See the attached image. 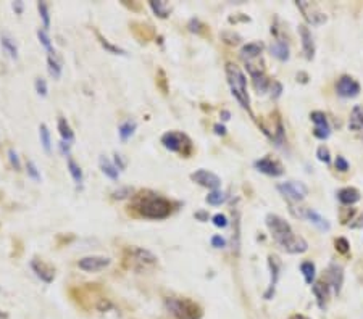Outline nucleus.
<instances>
[{"label":"nucleus","mask_w":363,"mask_h":319,"mask_svg":"<svg viewBox=\"0 0 363 319\" xmlns=\"http://www.w3.org/2000/svg\"><path fill=\"white\" fill-rule=\"evenodd\" d=\"M265 223H267L268 231L271 232V237H273V240L284 252L297 255V253H305L308 250L307 240L304 237H300V235H297L294 229H292V226L286 219H282L281 216L270 213L267 214Z\"/></svg>","instance_id":"f257e3e1"},{"label":"nucleus","mask_w":363,"mask_h":319,"mask_svg":"<svg viewBox=\"0 0 363 319\" xmlns=\"http://www.w3.org/2000/svg\"><path fill=\"white\" fill-rule=\"evenodd\" d=\"M139 216L149 219H165L171 213V202L155 192H140L131 203Z\"/></svg>","instance_id":"f03ea898"},{"label":"nucleus","mask_w":363,"mask_h":319,"mask_svg":"<svg viewBox=\"0 0 363 319\" xmlns=\"http://www.w3.org/2000/svg\"><path fill=\"white\" fill-rule=\"evenodd\" d=\"M226 78L228 84L231 89V94L239 102V105L250 111V97L247 92V78L237 65L234 63H226Z\"/></svg>","instance_id":"7ed1b4c3"},{"label":"nucleus","mask_w":363,"mask_h":319,"mask_svg":"<svg viewBox=\"0 0 363 319\" xmlns=\"http://www.w3.org/2000/svg\"><path fill=\"white\" fill-rule=\"evenodd\" d=\"M166 310L175 319H200L202 308L189 298H166Z\"/></svg>","instance_id":"20e7f679"},{"label":"nucleus","mask_w":363,"mask_h":319,"mask_svg":"<svg viewBox=\"0 0 363 319\" xmlns=\"http://www.w3.org/2000/svg\"><path fill=\"white\" fill-rule=\"evenodd\" d=\"M161 143H163V147L166 150L175 152V153H183V155H189L190 150H192L189 137L186 134L176 132V131H170L163 134V136H161Z\"/></svg>","instance_id":"39448f33"},{"label":"nucleus","mask_w":363,"mask_h":319,"mask_svg":"<svg viewBox=\"0 0 363 319\" xmlns=\"http://www.w3.org/2000/svg\"><path fill=\"white\" fill-rule=\"evenodd\" d=\"M281 195H284L287 200H292V202H300L307 197L308 193V189L304 182H297V181H287V182H282V184H278L276 187Z\"/></svg>","instance_id":"423d86ee"},{"label":"nucleus","mask_w":363,"mask_h":319,"mask_svg":"<svg viewBox=\"0 0 363 319\" xmlns=\"http://www.w3.org/2000/svg\"><path fill=\"white\" fill-rule=\"evenodd\" d=\"M112 260L108 256H100V255H90V256H84L78 261V267L83 269L86 273H99L105 269L107 266H110Z\"/></svg>","instance_id":"0eeeda50"},{"label":"nucleus","mask_w":363,"mask_h":319,"mask_svg":"<svg viewBox=\"0 0 363 319\" xmlns=\"http://www.w3.org/2000/svg\"><path fill=\"white\" fill-rule=\"evenodd\" d=\"M190 179L202 187H207L210 190H220L221 179L216 176L215 173L207 171V169H197L196 173L190 174Z\"/></svg>","instance_id":"6e6552de"},{"label":"nucleus","mask_w":363,"mask_h":319,"mask_svg":"<svg viewBox=\"0 0 363 319\" xmlns=\"http://www.w3.org/2000/svg\"><path fill=\"white\" fill-rule=\"evenodd\" d=\"M329 289L332 290L334 295H339L341 289H342V282H344V269L342 266L337 263H331L328 266V271H326V281H325Z\"/></svg>","instance_id":"1a4fd4ad"},{"label":"nucleus","mask_w":363,"mask_h":319,"mask_svg":"<svg viewBox=\"0 0 363 319\" xmlns=\"http://www.w3.org/2000/svg\"><path fill=\"white\" fill-rule=\"evenodd\" d=\"M310 119L313 121L315 129H313V136L320 140H326L331 136V126L328 122V118L323 111H311L310 113Z\"/></svg>","instance_id":"9d476101"},{"label":"nucleus","mask_w":363,"mask_h":319,"mask_svg":"<svg viewBox=\"0 0 363 319\" xmlns=\"http://www.w3.org/2000/svg\"><path fill=\"white\" fill-rule=\"evenodd\" d=\"M336 90L337 95L344 97V99H354L360 94V84L350 76H342L339 78L337 84H336Z\"/></svg>","instance_id":"9b49d317"},{"label":"nucleus","mask_w":363,"mask_h":319,"mask_svg":"<svg viewBox=\"0 0 363 319\" xmlns=\"http://www.w3.org/2000/svg\"><path fill=\"white\" fill-rule=\"evenodd\" d=\"M254 166H255L257 171L263 173V174H267V176H271V178H279V176L284 174V169H282L281 164L276 160L270 158V157L257 160L254 163Z\"/></svg>","instance_id":"f8f14e48"},{"label":"nucleus","mask_w":363,"mask_h":319,"mask_svg":"<svg viewBox=\"0 0 363 319\" xmlns=\"http://www.w3.org/2000/svg\"><path fill=\"white\" fill-rule=\"evenodd\" d=\"M297 7H299L300 12L304 13V16H305V19L308 23L318 26V24L326 21V15L321 13L317 5L310 4V2H297Z\"/></svg>","instance_id":"ddd939ff"},{"label":"nucleus","mask_w":363,"mask_h":319,"mask_svg":"<svg viewBox=\"0 0 363 319\" xmlns=\"http://www.w3.org/2000/svg\"><path fill=\"white\" fill-rule=\"evenodd\" d=\"M268 267H270V273H271V281H270V285L265 292V300H271V298L275 297V290H276V284H278V279H279V271H281V263L276 256L270 255L268 256Z\"/></svg>","instance_id":"4468645a"},{"label":"nucleus","mask_w":363,"mask_h":319,"mask_svg":"<svg viewBox=\"0 0 363 319\" xmlns=\"http://www.w3.org/2000/svg\"><path fill=\"white\" fill-rule=\"evenodd\" d=\"M299 36L302 40V50H304L305 58L307 60H313L315 57V42H313V36H311L310 29L305 24L299 26Z\"/></svg>","instance_id":"2eb2a0df"},{"label":"nucleus","mask_w":363,"mask_h":319,"mask_svg":"<svg viewBox=\"0 0 363 319\" xmlns=\"http://www.w3.org/2000/svg\"><path fill=\"white\" fill-rule=\"evenodd\" d=\"M31 269L36 273V276L39 277V279L42 282H45V284H50L55 279V271L47 263H44L42 260H37V258L31 260Z\"/></svg>","instance_id":"dca6fc26"},{"label":"nucleus","mask_w":363,"mask_h":319,"mask_svg":"<svg viewBox=\"0 0 363 319\" xmlns=\"http://www.w3.org/2000/svg\"><path fill=\"white\" fill-rule=\"evenodd\" d=\"M129 253H131V256H133V260L136 263H139L140 266H152V264L157 263V256L150 250H146V249H131Z\"/></svg>","instance_id":"f3484780"},{"label":"nucleus","mask_w":363,"mask_h":319,"mask_svg":"<svg viewBox=\"0 0 363 319\" xmlns=\"http://www.w3.org/2000/svg\"><path fill=\"white\" fill-rule=\"evenodd\" d=\"M270 54L279 61H287L289 60V44L282 39H276L273 44L270 45Z\"/></svg>","instance_id":"a211bd4d"},{"label":"nucleus","mask_w":363,"mask_h":319,"mask_svg":"<svg viewBox=\"0 0 363 319\" xmlns=\"http://www.w3.org/2000/svg\"><path fill=\"white\" fill-rule=\"evenodd\" d=\"M329 285L325 281H318L313 284V293L317 297V303L320 306V310H325L326 303H328V297H329Z\"/></svg>","instance_id":"6ab92c4d"},{"label":"nucleus","mask_w":363,"mask_h":319,"mask_svg":"<svg viewBox=\"0 0 363 319\" xmlns=\"http://www.w3.org/2000/svg\"><path fill=\"white\" fill-rule=\"evenodd\" d=\"M261 50H263L261 44L250 42V44H247V45H244V47L240 48V57L244 58L246 63H252V60L261 57Z\"/></svg>","instance_id":"aec40b11"},{"label":"nucleus","mask_w":363,"mask_h":319,"mask_svg":"<svg viewBox=\"0 0 363 319\" xmlns=\"http://www.w3.org/2000/svg\"><path fill=\"white\" fill-rule=\"evenodd\" d=\"M360 192L355 187H344L337 192V200L342 205H354L360 200Z\"/></svg>","instance_id":"412c9836"},{"label":"nucleus","mask_w":363,"mask_h":319,"mask_svg":"<svg viewBox=\"0 0 363 319\" xmlns=\"http://www.w3.org/2000/svg\"><path fill=\"white\" fill-rule=\"evenodd\" d=\"M0 44H2V48H4V52L12 58V60H18V45L15 42V39L4 33L2 36H0Z\"/></svg>","instance_id":"4be33fe9"},{"label":"nucleus","mask_w":363,"mask_h":319,"mask_svg":"<svg viewBox=\"0 0 363 319\" xmlns=\"http://www.w3.org/2000/svg\"><path fill=\"white\" fill-rule=\"evenodd\" d=\"M99 166H100V169H102V173L105 174L107 178H110L112 181H118V178H119V169L115 166V163L113 161H110L107 157H100L99 158Z\"/></svg>","instance_id":"5701e85b"},{"label":"nucleus","mask_w":363,"mask_h":319,"mask_svg":"<svg viewBox=\"0 0 363 319\" xmlns=\"http://www.w3.org/2000/svg\"><path fill=\"white\" fill-rule=\"evenodd\" d=\"M137 129V122L134 119H126L118 126V136L121 142H126L134 136V132Z\"/></svg>","instance_id":"b1692460"},{"label":"nucleus","mask_w":363,"mask_h":319,"mask_svg":"<svg viewBox=\"0 0 363 319\" xmlns=\"http://www.w3.org/2000/svg\"><path fill=\"white\" fill-rule=\"evenodd\" d=\"M349 129L350 131H361L363 129V107L361 105H355L350 111V118H349Z\"/></svg>","instance_id":"393cba45"},{"label":"nucleus","mask_w":363,"mask_h":319,"mask_svg":"<svg viewBox=\"0 0 363 319\" xmlns=\"http://www.w3.org/2000/svg\"><path fill=\"white\" fill-rule=\"evenodd\" d=\"M305 218H307L311 224H315L320 231H329V229H331L329 221H328L326 218H323V216H321L318 211H315V210L308 208V210L305 211Z\"/></svg>","instance_id":"a878e982"},{"label":"nucleus","mask_w":363,"mask_h":319,"mask_svg":"<svg viewBox=\"0 0 363 319\" xmlns=\"http://www.w3.org/2000/svg\"><path fill=\"white\" fill-rule=\"evenodd\" d=\"M57 126H58V132H60V137H62L63 142H73L75 140V132L71 129V126H69V122L66 121V118H62L60 116L58 118V122H57Z\"/></svg>","instance_id":"bb28decb"},{"label":"nucleus","mask_w":363,"mask_h":319,"mask_svg":"<svg viewBox=\"0 0 363 319\" xmlns=\"http://www.w3.org/2000/svg\"><path fill=\"white\" fill-rule=\"evenodd\" d=\"M39 139L40 143H42V149L47 155L52 153V136H50V131L45 125H40L39 126Z\"/></svg>","instance_id":"cd10ccee"},{"label":"nucleus","mask_w":363,"mask_h":319,"mask_svg":"<svg viewBox=\"0 0 363 319\" xmlns=\"http://www.w3.org/2000/svg\"><path fill=\"white\" fill-rule=\"evenodd\" d=\"M47 66H49V73L50 76H52L54 79H60V76H62V63H60V60L54 55H49L47 57Z\"/></svg>","instance_id":"c85d7f7f"},{"label":"nucleus","mask_w":363,"mask_h":319,"mask_svg":"<svg viewBox=\"0 0 363 319\" xmlns=\"http://www.w3.org/2000/svg\"><path fill=\"white\" fill-rule=\"evenodd\" d=\"M68 171H69V174H71V178H73V181L78 184V186H81V184H83V181H84V174H83V169H81V166L79 164L73 160V158H68Z\"/></svg>","instance_id":"c756f323"},{"label":"nucleus","mask_w":363,"mask_h":319,"mask_svg":"<svg viewBox=\"0 0 363 319\" xmlns=\"http://www.w3.org/2000/svg\"><path fill=\"white\" fill-rule=\"evenodd\" d=\"M95 34H97V39H99L100 45H102L108 54H113V55H126V50H125V48H121V47H118V45H113L108 39H105L100 33H95Z\"/></svg>","instance_id":"7c9ffc66"},{"label":"nucleus","mask_w":363,"mask_h":319,"mask_svg":"<svg viewBox=\"0 0 363 319\" xmlns=\"http://www.w3.org/2000/svg\"><path fill=\"white\" fill-rule=\"evenodd\" d=\"M300 271H302V274H304L305 282L308 285H313V282H315V273H317L315 264L311 263V261H304V263L300 264Z\"/></svg>","instance_id":"2f4dec72"},{"label":"nucleus","mask_w":363,"mask_h":319,"mask_svg":"<svg viewBox=\"0 0 363 319\" xmlns=\"http://www.w3.org/2000/svg\"><path fill=\"white\" fill-rule=\"evenodd\" d=\"M149 5L158 18H166L171 12V8L168 7L166 2H163V0H154V2H150Z\"/></svg>","instance_id":"473e14b6"},{"label":"nucleus","mask_w":363,"mask_h":319,"mask_svg":"<svg viewBox=\"0 0 363 319\" xmlns=\"http://www.w3.org/2000/svg\"><path fill=\"white\" fill-rule=\"evenodd\" d=\"M37 39H39L40 45H42V47L47 50V52H49V55H54V54H55L54 45H52V40H50V37H49V34H47L45 29H39V31H37Z\"/></svg>","instance_id":"72a5a7b5"},{"label":"nucleus","mask_w":363,"mask_h":319,"mask_svg":"<svg viewBox=\"0 0 363 319\" xmlns=\"http://www.w3.org/2000/svg\"><path fill=\"white\" fill-rule=\"evenodd\" d=\"M37 10H39V16L44 23V29L47 31L50 28V12H49V5L45 2H37Z\"/></svg>","instance_id":"f704fd0d"},{"label":"nucleus","mask_w":363,"mask_h":319,"mask_svg":"<svg viewBox=\"0 0 363 319\" xmlns=\"http://www.w3.org/2000/svg\"><path fill=\"white\" fill-rule=\"evenodd\" d=\"M225 200H226V195H225L223 190H211L205 199V202L208 205H215V207L216 205H221Z\"/></svg>","instance_id":"c9c22d12"},{"label":"nucleus","mask_w":363,"mask_h":319,"mask_svg":"<svg viewBox=\"0 0 363 319\" xmlns=\"http://www.w3.org/2000/svg\"><path fill=\"white\" fill-rule=\"evenodd\" d=\"M26 173H28V176L31 178L33 181H36V182L42 181V176H40V171H39V168H37V164H36L33 160H28V161H26Z\"/></svg>","instance_id":"e433bc0d"},{"label":"nucleus","mask_w":363,"mask_h":319,"mask_svg":"<svg viewBox=\"0 0 363 319\" xmlns=\"http://www.w3.org/2000/svg\"><path fill=\"white\" fill-rule=\"evenodd\" d=\"M8 161L13 166L15 171L21 169V161H19V157H18V153H16L15 149H8Z\"/></svg>","instance_id":"4c0bfd02"},{"label":"nucleus","mask_w":363,"mask_h":319,"mask_svg":"<svg viewBox=\"0 0 363 319\" xmlns=\"http://www.w3.org/2000/svg\"><path fill=\"white\" fill-rule=\"evenodd\" d=\"M34 87H36V92H37V94H39L40 97H47V94H49V87H47L45 79L37 78L36 82H34Z\"/></svg>","instance_id":"58836bf2"},{"label":"nucleus","mask_w":363,"mask_h":319,"mask_svg":"<svg viewBox=\"0 0 363 319\" xmlns=\"http://www.w3.org/2000/svg\"><path fill=\"white\" fill-rule=\"evenodd\" d=\"M334 245H336V250H337L339 253H342V255L349 253V250H350L349 240H347V239H344V237H337V239H336V242H334Z\"/></svg>","instance_id":"ea45409f"},{"label":"nucleus","mask_w":363,"mask_h":319,"mask_svg":"<svg viewBox=\"0 0 363 319\" xmlns=\"http://www.w3.org/2000/svg\"><path fill=\"white\" fill-rule=\"evenodd\" d=\"M317 157H318V160L321 161V163H329L331 161V155H329V150H328V147H325V145H320L318 147V150H317Z\"/></svg>","instance_id":"a19ab883"},{"label":"nucleus","mask_w":363,"mask_h":319,"mask_svg":"<svg viewBox=\"0 0 363 319\" xmlns=\"http://www.w3.org/2000/svg\"><path fill=\"white\" fill-rule=\"evenodd\" d=\"M134 190L131 189V187H119L113 192V199L116 200H123V199H128L131 193H133Z\"/></svg>","instance_id":"79ce46f5"},{"label":"nucleus","mask_w":363,"mask_h":319,"mask_svg":"<svg viewBox=\"0 0 363 319\" xmlns=\"http://www.w3.org/2000/svg\"><path fill=\"white\" fill-rule=\"evenodd\" d=\"M211 221H213V224L216 226V228H226L228 226V218L221 213H216L213 218H211Z\"/></svg>","instance_id":"37998d69"},{"label":"nucleus","mask_w":363,"mask_h":319,"mask_svg":"<svg viewBox=\"0 0 363 319\" xmlns=\"http://www.w3.org/2000/svg\"><path fill=\"white\" fill-rule=\"evenodd\" d=\"M349 168H350V164H349V161L344 158V157H337L336 158V169L337 171H341V173H346V171H349Z\"/></svg>","instance_id":"c03bdc74"},{"label":"nucleus","mask_w":363,"mask_h":319,"mask_svg":"<svg viewBox=\"0 0 363 319\" xmlns=\"http://www.w3.org/2000/svg\"><path fill=\"white\" fill-rule=\"evenodd\" d=\"M211 247H215V249H225L226 240L221 237V235H213V237H211Z\"/></svg>","instance_id":"a18cd8bd"},{"label":"nucleus","mask_w":363,"mask_h":319,"mask_svg":"<svg viewBox=\"0 0 363 319\" xmlns=\"http://www.w3.org/2000/svg\"><path fill=\"white\" fill-rule=\"evenodd\" d=\"M58 149H60V153H62L63 157H69V150H71V143L68 142H60L58 143Z\"/></svg>","instance_id":"49530a36"},{"label":"nucleus","mask_w":363,"mask_h":319,"mask_svg":"<svg viewBox=\"0 0 363 319\" xmlns=\"http://www.w3.org/2000/svg\"><path fill=\"white\" fill-rule=\"evenodd\" d=\"M115 166L119 169V171H123L126 168V163L123 160V155H119V153H115Z\"/></svg>","instance_id":"de8ad7c7"},{"label":"nucleus","mask_w":363,"mask_h":319,"mask_svg":"<svg viewBox=\"0 0 363 319\" xmlns=\"http://www.w3.org/2000/svg\"><path fill=\"white\" fill-rule=\"evenodd\" d=\"M12 7H13V10H15V13L21 15V13H23V8H25V2L18 0V2H13V4H12Z\"/></svg>","instance_id":"09e8293b"},{"label":"nucleus","mask_w":363,"mask_h":319,"mask_svg":"<svg viewBox=\"0 0 363 319\" xmlns=\"http://www.w3.org/2000/svg\"><path fill=\"white\" fill-rule=\"evenodd\" d=\"M200 23H199V19H190V23H189V29L192 31V33H199L200 31Z\"/></svg>","instance_id":"8fccbe9b"},{"label":"nucleus","mask_w":363,"mask_h":319,"mask_svg":"<svg viewBox=\"0 0 363 319\" xmlns=\"http://www.w3.org/2000/svg\"><path fill=\"white\" fill-rule=\"evenodd\" d=\"M213 131H215L216 136H226V128L223 125H215Z\"/></svg>","instance_id":"3c124183"},{"label":"nucleus","mask_w":363,"mask_h":319,"mask_svg":"<svg viewBox=\"0 0 363 319\" xmlns=\"http://www.w3.org/2000/svg\"><path fill=\"white\" fill-rule=\"evenodd\" d=\"M196 219H199V221H208V214L205 213V211H197L196 213Z\"/></svg>","instance_id":"603ef678"},{"label":"nucleus","mask_w":363,"mask_h":319,"mask_svg":"<svg viewBox=\"0 0 363 319\" xmlns=\"http://www.w3.org/2000/svg\"><path fill=\"white\" fill-rule=\"evenodd\" d=\"M352 228H354V229H360V228H363V214L360 216V218H358V221H357V223H354V224H352Z\"/></svg>","instance_id":"864d4df0"},{"label":"nucleus","mask_w":363,"mask_h":319,"mask_svg":"<svg viewBox=\"0 0 363 319\" xmlns=\"http://www.w3.org/2000/svg\"><path fill=\"white\" fill-rule=\"evenodd\" d=\"M221 118H223L225 121H228V119L231 118V113H229V111H226V110H225V111H221Z\"/></svg>","instance_id":"5fc2aeb1"},{"label":"nucleus","mask_w":363,"mask_h":319,"mask_svg":"<svg viewBox=\"0 0 363 319\" xmlns=\"http://www.w3.org/2000/svg\"><path fill=\"white\" fill-rule=\"evenodd\" d=\"M289 319H308L307 316H304V314H292Z\"/></svg>","instance_id":"6e6d98bb"},{"label":"nucleus","mask_w":363,"mask_h":319,"mask_svg":"<svg viewBox=\"0 0 363 319\" xmlns=\"http://www.w3.org/2000/svg\"><path fill=\"white\" fill-rule=\"evenodd\" d=\"M0 319H7V314H5V313H2V311H0Z\"/></svg>","instance_id":"4d7b16f0"}]
</instances>
